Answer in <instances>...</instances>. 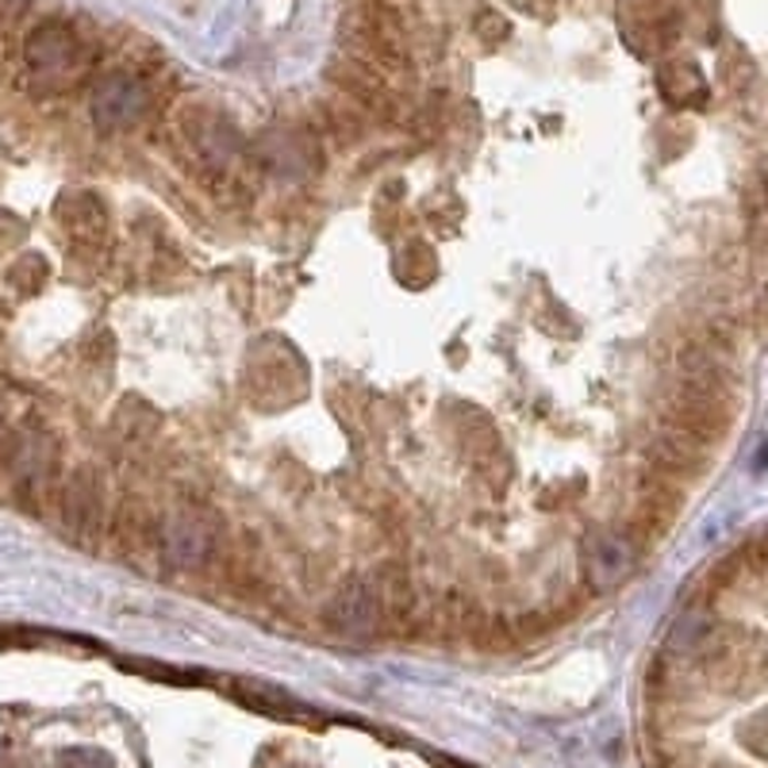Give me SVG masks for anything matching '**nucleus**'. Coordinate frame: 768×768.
Segmentation results:
<instances>
[{
  "mask_svg": "<svg viewBox=\"0 0 768 768\" xmlns=\"http://www.w3.org/2000/svg\"><path fill=\"white\" fill-rule=\"evenodd\" d=\"M220 546V523L212 519L200 507H185L161 530V549H166V561L177 569H200L208 557Z\"/></svg>",
  "mask_w": 768,
  "mask_h": 768,
  "instance_id": "obj_1",
  "label": "nucleus"
},
{
  "mask_svg": "<svg viewBox=\"0 0 768 768\" xmlns=\"http://www.w3.org/2000/svg\"><path fill=\"white\" fill-rule=\"evenodd\" d=\"M323 622H327V630H335V634H343V638L377 634L385 622L381 585H377V580H350V585L327 603Z\"/></svg>",
  "mask_w": 768,
  "mask_h": 768,
  "instance_id": "obj_2",
  "label": "nucleus"
},
{
  "mask_svg": "<svg viewBox=\"0 0 768 768\" xmlns=\"http://www.w3.org/2000/svg\"><path fill=\"white\" fill-rule=\"evenodd\" d=\"M147 112V88L135 77L112 74L96 85L93 93V119L104 127V131H124L135 119Z\"/></svg>",
  "mask_w": 768,
  "mask_h": 768,
  "instance_id": "obj_3",
  "label": "nucleus"
},
{
  "mask_svg": "<svg viewBox=\"0 0 768 768\" xmlns=\"http://www.w3.org/2000/svg\"><path fill=\"white\" fill-rule=\"evenodd\" d=\"M707 454L711 446L699 439H692V434L684 431H673V427H661V434L650 442V461H653V473L661 476H695L703 473V465H707Z\"/></svg>",
  "mask_w": 768,
  "mask_h": 768,
  "instance_id": "obj_4",
  "label": "nucleus"
},
{
  "mask_svg": "<svg viewBox=\"0 0 768 768\" xmlns=\"http://www.w3.org/2000/svg\"><path fill=\"white\" fill-rule=\"evenodd\" d=\"M634 557H638V549H634V541H630L627 535H596V538H588V546H585L588 580H592L596 588L619 585V580L634 569Z\"/></svg>",
  "mask_w": 768,
  "mask_h": 768,
  "instance_id": "obj_5",
  "label": "nucleus"
},
{
  "mask_svg": "<svg viewBox=\"0 0 768 768\" xmlns=\"http://www.w3.org/2000/svg\"><path fill=\"white\" fill-rule=\"evenodd\" d=\"M28 62L35 74H62L77 62V39L62 23H43L28 39Z\"/></svg>",
  "mask_w": 768,
  "mask_h": 768,
  "instance_id": "obj_6",
  "label": "nucleus"
},
{
  "mask_svg": "<svg viewBox=\"0 0 768 768\" xmlns=\"http://www.w3.org/2000/svg\"><path fill=\"white\" fill-rule=\"evenodd\" d=\"M234 699L254 707L257 715L288 718V723H315V711H307L296 695L273 688V684H265V681H239L234 684Z\"/></svg>",
  "mask_w": 768,
  "mask_h": 768,
  "instance_id": "obj_7",
  "label": "nucleus"
},
{
  "mask_svg": "<svg viewBox=\"0 0 768 768\" xmlns=\"http://www.w3.org/2000/svg\"><path fill=\"white\" fill-rule=\"evenodd\" d=\"M189 139H192L197 158L212 169H228L234 161V154H239V135H234L228 124H220V119H212V124H197V127L189 124Z\"/></svg>",
  "mask_w": 768,
  "mask_h": 768,
  "instance_id": "obj_8",
  "label": "nucleus"
},
{
  "mask_svg": "<svg viewBox=\"0 0 768 768\" xmlns=\"http://www.w3.org/2000/svg\"><path fill=\"white\" fill-rule=\"evenodd\" d=\"M62 765L66 768H112V757L101 754V749H66V754H62Z\"/></svg>",
  "mask_w": 768,
  "mask_h": 768,
  "instance_id": "obj_9",
  "label": "nucleus"
},
{
  "mask_svg": "<svg viewBox=\"0 0 768 768\" xmlns=\"http://www.w3.org/2000/svg\"><path fill=\"white\" fill-rule=\"evenodd\" d=\"M431 765H439V768H476V765L454 761V757H446V754H431Z\"/></svg>",
  "mask_w": 768,
  "mask_h": 768,
  "instance_id": "obj_10",
  "label": "nucleus"
}]
</instances>
